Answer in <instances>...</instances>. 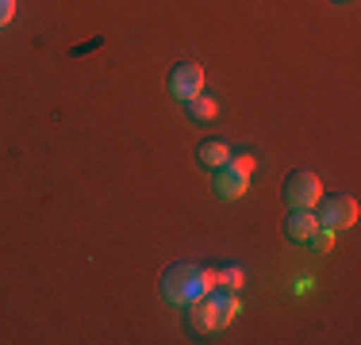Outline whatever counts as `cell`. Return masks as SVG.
Instances as JSON below:
<instances>
[{
  "label": "cell",
  "mask_w": 361,
  "mask_h": 345,
  "mask_svg": "<svg viewBox=\"0 0 361 345\" xmlns=\"http://www.w3.org/2000/svg\"><path fill=\"white\" fill-rule=\"evenodd\" d=\"M16 15V0H0V27H8Z\"/></svg>",
  "instance_id": "8fae6325"
},
{
  "label": "cell",
  "mask_w": 361,
  "mask_h": 345,
  "mask_svg": "<svg viewBox=\"0 0 361 345\" xmlns=\"http://www.w3.org/2000/svg\"><path fill=\"white\" fill-rule=\"evenodd\" d=\"M315 227H319V222H315V211H312V207H292V215H288V222H285V234H288L292 242H307Z\"/></svg>",
  "instance_id": "8992f818"
},
{
  "label": "cell",
  "mask_w": 361,
  "mask_h": 345,
  "mask_svg": "<svg viewBox=\"0 0 361 345\" xmlns=\"http://www.w3.org/2000/svg\"><path fill=\"white\" fill-rule=\"evenodd\" d=\"M223 280H227L231 288H238V284H243V272H238V269H227V272H223Z\"/></svg>",
  "instance_id": "4fadbf2b"
},
{
  "label": "cell",
  "mask_w": 361,
  "mask_h": 345,
  "mask_svg": "<svg viewBox=\"0 0 361 345\" xmlns=\"http://www.w3.org/2000/svg\"><path fill=\"white\" fill-rule=\"evenodd\" d=\"M196 280V265H173V269L166 272V284H161V291H166V299H173V303H185L188 299V284Z\"/></svg>",
  "instance_id": "5b68a950"
},
{
  "label": "cell",
  "mask_w": 361,
  "mask_h": 345,
  "mask_svg": "<svg viewBox=\"0 0 361 345\" xmlns=\"http://www.w3.org/2000/svg\"><path fill=\"white\" fill-rule=\"evenodd\" d=\"M200 161L208 169H223L231 161V146L227 142H216V138H208V142L200 146Z\"/></svg>",
  "instance_id": "ba28073f"
},
{
  "label": "cell",
  "mask_w": 361,
  "mask_h": 345,
  "mask_svg": "<svg viewBox=\"0 0 361 345\" xmlns=\"http://www.w3.org/2000/svg\"><path fill=\"white\" fill-rule=\"evenodd\" d=\"M231 165H235V169H243V172H250V169H254V158H250V153H246V158H243V153H238V158L231 153Z\"/></svg>",
  "instance_id": "7c38bea8"
},
{
  "label": "cell",
  "mask_w": 361,
  "mask_h": 345,
  "mask_svg": "<svg viewBox=\"0 0 361 345\" xmlns=\"http://www.w3.org/2000/svg\"><path fill=\"white\" fill-rule=\"evenodd\" d=\"M212 188H216L219 200H238V196H243L246 188H250V172L235 169V165L227 161V165L216 172V184H212Z\"/></svg>",
  "instance_id": "277c9868"
},
{
  "label": "cell",
  "mask_w": 361,
  "mask_h": 345,
  "mask_svg": "<svg viewBox=\"0 0 361 345\" xmlns=\"http://www.w3.org/2000/svg\"><path fill=\"white\" fill-rule=\"evenodd\" d=\"M204 310H208V330H216V326H227L231 318H235V310H238V299L235 296H212L208 303H204Z\"/></svg>",
  "instance_id": "52a82bcc"
},
{
  "label": "cell",
  "mask_w": 361,
  "mask_h": 345,
  "mask_svg": "<svg viewBox=\"0 0 361 345\" xmlns=\"http://www.w3.org/2000/svg\"><path fill=\"white\" fill-rule=\"evenodd\" d=\"M315 207H319V211H315V222L326 230H334V234L357 222V200L354 196H331V200H319Z\"/></svg>",
  "instance_id": "6da1fadb"
},
{
  "label": "cell",
  "mask_w": 361,
  "mask_h": 345,
  "mask_svg": "<svg viewBox=\"0 0 361 345\" xmlns=\"http://www.w3.org/2000/svg\"><path fill=\"white\" fill-rule=\"evenodd\" d=\"M285 200H288V207H315V203L323 200L319 177H315L312 169L288 172V180H285Z\"/></svg>",
  "instance_id": "7a4b0ae2"
},
{
  "label": "cell",
  "mask_w": 361,
  "mask_h": 345,
  "mask_svg": "<svg viewBox=\"0 0 361 345\" xmlns=\"http://www.w3.org/2000/svg\"><path fill=\"white\" fill-rule=\"evenodd\" d=\"M200 89H204V69H200V65H196V62L173 65V73H169V92H173L177 100L200 96Z\"/></svg>",
  "instance_id": "3957f363"
},
{
  "label": "cell",
  "mask_w": 361,
  "mask_h": 345,
  "mask_svg": "<svg viewBox=\"0 0 361 345\" xmlns=\"http://www.w3.org/2000/svg\"><path fill=\"white\" fill-rule=\"evenodd\" d=\"M331 242H334V230L315 227V230H312V238H307L304 246H312V249H331Z\"/></svg>",
  "instance_id": "30bf717a"
},
{
  "label": "cell",
  "mask_w": 361,
  "mask_h": 345,
  "mask_svg": "<svg viewBox=\"0 0 361 345\" xmlns=\"http://www.w3.org/2000/svg\"><path fill=\"white\" fill-rule=\"evenodd\" d=\"M185 104H188V115H192V119H212V115H216V100H208V96H192Z\"/></svg>",
  "instance_id": "9c48e42d"
}]
</instances>
